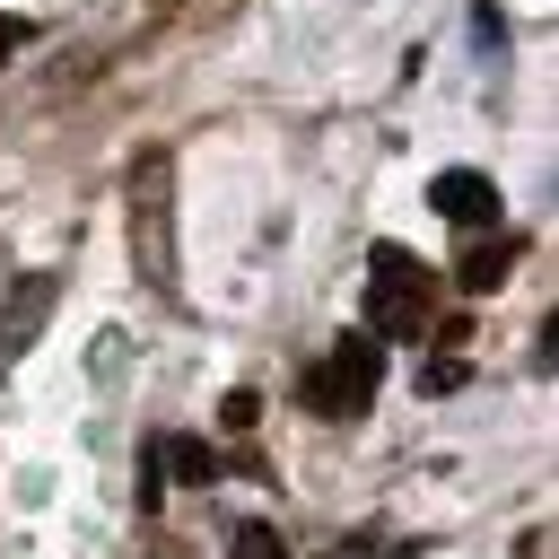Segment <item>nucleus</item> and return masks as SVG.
<instances>
[{"instance_id":"obj_1","label":"nucleus","mask_w":559,"mask_h":559,"mask_svg":"<svg viewBox=\"0 0 559 559\" xmlns=\"http://www.w3.org/2000/svg\"><path fill=\"white\" fill-rule=\"evenodd\" d=\"M428 306H437V271L402 245H376L367 253V341H419Z\"/></svg>"},{"instance_id":"obj_2","label":"nucleus","mask_w":559,"mask_h":559,"mask_svg":"<svg viewBox=\"0 0 559 559\" xmlns=\"http://www.w3.org/2000/svg\"><path fill=\"white\" fill-rule=\"evenodd\" d=\"M376 384H384V341L341 332V341L323 349V367L306 376V411H323V419H358V411L376 402Z\"/></svg>"},{"instance_id":"obj_3","label":"nucleus","mask_w":559,"mask_h":559,"mask_svg":"<svg viewBox=\"0 0 559 559\" xmlns=\"http://www.w3.org/2000/svg\"><path fill=\"white\" fill-rule=\"evenodd\" d=\"M428 201H437L454 227H498V183H489L480 166H445V175L428 183Z\"/></svg>"},{"instance_id":"obj_4","label":"nucleus","mask_w":559,"mask_h":559,"mask_svg":"<svg viewBox=\"0 0 559 559\" xmlns=\"http://www.w3.org/2000/svg\"><path fill=\"white\" fill-rule=\"evenodd\" d=\"M515 253H524V236L515 227H498V236H480L463 262H454V288L463 297H489V288H507V271H515Z\"/></svg>"},{"instance_id":"obj_5","label":"nucleus","mask_w":559,"mask_h":559,"mask_svg":"<svg viewBox=\"0 0 559 559\" xmlns=\"http://www.w3.org/2000/svg\"><path fill=\"white\" fill-rule=\"evenodd\" d=\"M157 472H175V480H218V454L201 445V437H157Z\"/></svg>"},{"instance_id":"obj_6","label":"nucleus","mask_w":559,"mask_h":559,"mask_svg":"<svg viewBox=\"0 0 559 559\" xmlns=\"http://www.w3.org/2000/svg\"><path fill=\"white\" fill-rule=\"evenodd\" d=\"M227 559H288V550H280V533H271V524H236Z\"/></svg>"},{"instance_id":"obj_7","label":"nucleus","mask_w":559,"mask_h":559,"mask_svg":"<svg viewBox=\"0 0 559 559\" xmlns=\"http://www.w3.org/2000/svg\"><path fill=\"white\" fill-rule=\"evenodd\" d=\"M463 376H472V367H463V358H428V367H419V393H454V384H463Z\"/></svg>"},{"instance_id":"obj_8","label":"nucleus","mask_w":559,"mask_h":559,"mask_svg":"<svg viewBox=\"0 0 559 559\" xmlns=\"http://www.w3.org/2000/svg\"><path fill=\"white\" fill-rule=\"evenodd\" d=\"M218 419H227V428H236V437H245V428H253V419H262V402H253V393H245V384H236V393H227V402H218Z\"/></svg>"},{"instance_id":"obj_9","label":"nucleus","mask_w":559,"mask_h":559,"mask_svg":"<svg viewBox=\"0 0 559 559\" xmlns=\"http://www.w3.org/2000/svg\"><path fill=\"white\" fill-rule=\"evenodd\" d=\"M26 44H35V17H9V9H0V61L26 52Z\"/></svg>"}]
</instances>
